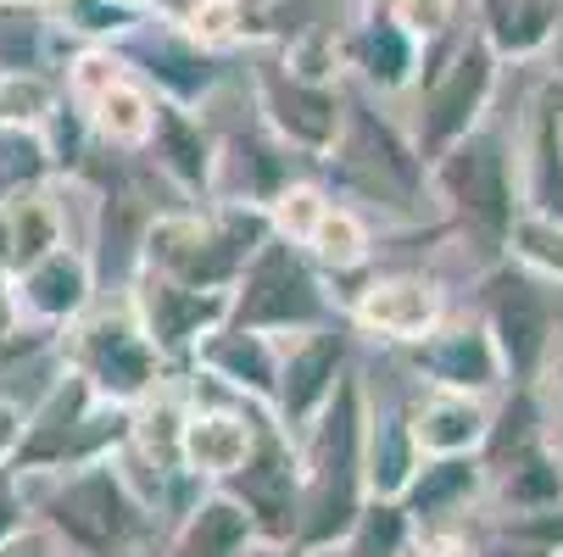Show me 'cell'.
I'll return each mask as SVG.
<instances>
[{"label":"cell","mask_w":563,"mask_h":557,"mask_svg":"<svg viewBox=\"0 0 563 557\" xmlns=\"http://www.w3.org/2000/svg\"><path fill=\"white\" fill-rule=\"evenodd\" d=\"M363 419H368V385L352 368L335 390V402L296 435L301 457V519H296V557H335L346 530L368 502L363 480Z\"/></svg>","instance_id":"cell-1"},{"label":"cell","mask_w":563,"mask_h":557,"mask_svg":"<svg viewBox=\"0 0 563 557\" xmlns=\"http://www.w3.org/2000/svg\"><path fill=\"white\" fill-rule=\"evenodd\" d=\"M29 508L34 524L51 530L67 557H134L156 535V513L118 457L29 480Z\"/></svg>","instance_id":"cell-2"},{"label":"cell","mask_w":563,"mask_h":557,"mask_svg":"<svg viewBox=\"0 0 563 557\" xmlns=\"http://www.w3.org/2000/svg\"><path fill=\"white\" fill-rule=\"evenodd\" d=\"M430 196L446 212V229L457 241L474 246L479 263H503L508 257V234L525 212L519 201V168H514V140L503 129H479L441 151L430 163Z\"/></svg>","instance_id":"cell-3"},{"label":"cell","mask_w":563,"mask_h":557,"mask_svg":"<svg viewBox=\"0 0 563 557\" xmlns=\"http://www.w3.org/2000/svg\"><path fill=\"white\" fill-rule=\"evenodd\" d=\"M268 241L263 207L240 201H207V207H174L156 212L145 223L140 241V268L163 274L190 290H234L240 268L252 263V252Z\"/></svg>","instance_id":"cell-4"},{"label":"cell","mask_w":563,"mask_h":557,"mask_svg":"<svg viewBox=\"0 0 563 557\" xmlns=\"http://www.w3.org/2000/svg\"><path fill=\"white\" fill-rule=\"evenodd\" d=\"M497 90H503V62L486 51V40H479L474 29H452L446 40H435L424 51L419 85L408 90L413 96L408 140L419 151V163L430 168L441 151H452L457 140L486 129L492 107H497Z\"/></svg>","instance_id":"cell-5"},{"label":"cell","mask_w":563,"mask_h":557,"mask_svg":"<svg viewBox=\"0 0 563 557\" xmlns=\"http://www.w3.org/2000/svg\"><path fill=\"white\" fill-rule=\"evenodd\" d=\"M129 424H134V408L101 402L78 374L56 368L45 396L29 408L23 446H18L12 468L23 474V480H45V474H67V468L118 457L129 446Z\"/></svg>","instance_id":"cell-6"},{"label":"cell","mask_w":563,"mask_h":557,"mask_svg":"<svg viewBox=\"0 0 563 557\" xmlns=\"http://www.w3.org/2000/svg\"><path fill=\"white\" fill-rule=\"evenodd\" d=\"M62 368L78 374L112 408H140L151 390H163L174 379L163 352L145 341L129 296L123 301H96L85 318H73V324L62 330Z\"/></svg>","instance_id":"cell-7"},{"label":"cell","mask_w":563,"mask_h":557,"mask_svg":"<svg viewBox=\"0 0 563 557\" xmlns=\"http://www.w3.org/2000/svg\"><path fill=\"white\" fill-rule=\"evenodd\" d=\"M335 318H341V301H335L330 279L296 246L274 241V234L252 252V263L240 268V279L229 290V324L274 335V341H296L307 330L335 324Z\"/></svg>","instance_id":"cell-8"},{"label":"cell","mask_w":563,"mask_h":557,"mask_svg":"<svg viewBox=\"0 0 563 557\" xmlns=\"http://www.w3.org/2000/svg\"><path fill=\"white\" fill-rule=\"evenodd\" d=\"M324 163L346 179L341 201H352V207L368 201L385 212H419V201L430 196V168L419 163L408 129H396L390 118H379L363 101L346 107V129Z\"/></svg>","instance_id":"cell-9"},{"label":"cell","mask_w":563,"mask_h":557,"mask_svg":"<svg viewBox=\"0 0 563 557\" xmlns=\"http://www.w3.org/2000/svg\"><path fill=\"white\" fill-rule=\"evenodd\" d=\"M252 107H257V129L268 140H279L290 156L324 163L346 129L352 96L341 90V78H307L285 56H257L252 62Z\"/></svg>","instance_id":"cell-10"},{"label":"cell","mask_w":563,"mask_h":557,"mask_svg":"<svg viewBox=\"0 0 563 557\" xmlns=\"http://www.w3.org/2000/svg\"><path fill=\"white\" fill-rule=\"evenodd\" d=\"M474 312H479V324H486V335L497 341L508 385H541L552 341H558V318H563L558 301H552V285L503 257L479 274Z\"/></svg>","instance_id":"cell-11"},{"label":"cell","mask_w":563,"mask_h":557,"mask_svg":"<svg viewBox=\"0 0 563 557\" xmlns=\"http://www.w3.org/2000/svg\"><path fill=\"white\" fill-rule=\"evenodd\" d=\"M118 51L151 85L156 101H174V107H190V112H207V101L229 85V56L196 45L174 18H145Z\"/></svg>","instance_id":"cell-12"},{"label":"cell","mask_w":563,"mask_h":557,"mask_svg":"<svg viewBox=\"0 0 563 557\" xmlns=\"http://www.w3.org/2000/svg\"><path fill=\"white\" fill-rule=\"evenodd\" d=\"M240 508H246L263 552H290L296 546V519H301V457H296V441L263 419L257 430V446L252 457L240 463V474L223 486Z\"/></svg>","instance_id":"cell-13"},{"label":"cell","mask_w":563,"mask_h":557,"mask_svg":"<svg viewBox=\"0 0 563 557\" xmlns=\"http://www.w3.org/2000/svg\"><path fill=\"white\" fill-rule=\"evenodd\" d=\"M352 324L335 318L324 330H307L296 341H285V357H279V385H274V408L268 419L296 441L318 413L335 402L341 379L352 374Z\"/></svg>","instance_id":"cell-14"},{"label":"cell","mask_w":563,"mask_h":557,"mask_svg":"<svg viewBox=\"0 0 563 557\" xmlns=\"http://www.w3.org/2000/svg\"><path fill=\"white\" fill-rule=\"evenodd\" d=\"M446 285L435 274H363V285L341 301V318L352 324V335L385 341V346H413L424 341L441 318H446Z\"/></svg>","instance_id":"cell-15"},{"label":"cell","mask_w":563,"mask_h":557,"mask_svg":"<svg viewBox=\"0 0 563 557\" xmlns=\"http://www.w3.org/2000/svg\"><path fill=\"white\" fill-rule=\"evenodd\" d=\"M401 357H408V374L424 390H463L486 396V402L508 390V368L497 357V341L479 324V312H446L424 341L401 346Z\"/></svg>","instance_id":"cell-16"},{"label":"cell","mask_w":563,"mask_h":557,"mask_svg":"<svg viewBox=\"0 0 563 557\" xmlns=\"http://www.w3.org/2000/svg\"><path fill=\"white\" fill-rule=\"evenodd\" d=\"M129 307L140 318L145 341L163 352L168 368H190L196 346L229 324V296L223 290H190V285H174L151 268H134L129 279Z\"/></svg>","instance_id":"cell-17"},{"label":"cell","mask_w":563,"mask_h":557,"mask_svg":"<svg viewBox=\"0 0 563 557\" xmlns=\"http://www.w3.org/2000/svg\"><path fill=\"white\" fill-rule=\"evenodd\" d=\"M263 419H268L263 408H246L223 390H218V402H201V390L190 385V413L179 430V468L196 486H229L240 463L252 457Z\"/></svg>","instance_id":"cell-18"},{"label":"cell","mask_w":563,"mask_h":557,"mask_svg":"<svg viewBox=\"0 0 563 557\" xmlns=\"http://www.w3.org/2000/svg\"><path fill=\"white\" fill-rule=\"evenodd\" d=\"M335 45H341V73H352L368 96H408L419 85L424 45L390 7H357V18L335 29Z\"/></svg>","instance_id":"cell-19"},{"label":"cell","mask_w":563,"mask_h":557,"mask_svg":"<svg viewBox=\"0 0 563 557\" xmlns=\"http://www.w3.org/2000/svg\"><path fill=\"white\" fill-rule=\"evenodd\" d=\"M279 357H285V341L274 335H257V330H212L196 357H190V379L196 385H212L223 396H234V402H246V408H274V385H279Z\"/></svg>","instance_id":"cell-20"},{"label":"cell","mask_w":563,"mask_h":557,"mask_svg":"<svg viewBox=\"0 0 563 557\" xmlns=\"http://www.w3.org/2000/svg\"><path fill=\"white\" fill-rule=\"evenodd\" d=\"M140 156H151V168L163 174L190 207L212 201V190H218V134L207 129V112L156 101V118H151V134H145Z\"/></svg>","instance_id":"cell-21"},{"label":"cell","mask_w":563,"mask_h":557,"mask_svg":"<svg viewBox=\"0 0 563 557\" xmlns=\"http://www.w3.org/2000/svg\"><path fill=\"white\" fill-rule=\"evenodd\" d=\"M12 285H18L23 324L34 335H56L96 307V257L90 246H56L51 257L12 274Z\"/></svg>","instance_id":"cell-22"},{"label":"cell","mask_w":563,"mask_h":557,"mask_svg":"<svg viewBox=\"0 0 563 557\" xmlns=\"http://www.w3.org/2000/svg\"><path fill=\"white\" fill-rule=\"evenodd\" d=\"M514 168L525 212L563 223V134H558V78L530 96L525 123L514 129Z\"/></svg>","instance_id":"cell-23"},{"label":"cell","mask_w":563,"mask_h":557,"mask_svg":"<svg viewBox=\"0 0 563 557\" xmlns=\"http://www.w3.org/2000/svg\"><path fill=\"white\" fill-rule=\"evenodd\" d=\"M252 552H263V541H257L246 508L223 486H201L190 497V508L174 519L156 557H252Z\"/></svg>","instance_id":"cell-24"},{"label":"cell","mask_w":563,"mask_h":557,"mask_svg":"<svg viewBox=\"0 0 563 557\" xmlns=\"http://www.w3.org/2000/svg\"><path fill=\"white\" fill-rule=\"evenodd\" d=\"M486 491L492 480L479 468V457H424L396 502L413 519V530H446V524H463V513Z\"/></svg>","instance_id":"cell-25"},{"label":"cell","mask_w":563,"mask_h":557,"mask_svg":"<svg viewBox=\"0 0 563 557\" xmlns=\"http://www.w3.org/2000/svg\"><path fill=\"white\" fill-rule=\"evenodd\" d=\"M408 424L424 457H479L492 430V402L463 390H424L408 402Z\"/></svg>","instance_id":"cell-26"},{"label":"cell","mask_w":563,"mask_h":557,"mask_svg":"<svg viewBox=\"0 0 563 557\" xmlns=\"http://www.w3.org/2000/svg\"><path fill=\"white\" fill-rule=\"evenodd\" d=\"M474 34L508 62H541L563 34V0H474Z\"/></svg>","instance_id":"cell-27"},{"label":"cell","mask_w":563,"mask_h":557,"mask_svg":"<svg viewBox=\"0 0 563 557\" xmlns=\"http://www.w3.org/2000/svg\"><path fill=\"white\" fill-rule=\"evenodd\" d=\"M424 452L413 441V424H408V402H374L368 396V419H363V480H368V497H385L396 502L408 491V480L419 474Z\"/></svg>","instance_id":"cell-28"},{"label":"cell","mask_w":563,"mask_h":557,"mask_svg":"<svg viewBox=\"0 0 563 557\" xmlns=\"http://www.w3.org/2000/svg\"><path fill=\"white\" fill-rule=\"evenodd\" d=\"M547 441H552V430H547V413H541V385H508L492 408L479 468H486V480H497V474H508L519 457L541 452Z\"/></svg>","instance_id":"cell-29"},{"label":"cell","mask_w":563,"mask_h":557,"mask_svg":"<svg viewBox=\"0 0 563 557\" xmlns=\"http://www.w3.org/2000/svg\"><path fill=\"white\" fill-rule=\"evenodd\" d=\"M301 257L324 274V279L368 274V263H374V223H368V212L335 196V201L324 207V218H318V229L307 234Z\"/></svg>","instance_id":"cell-30"},{"label":"cell","mask_w":563,"mask_h":557,"mask_svg":"<svg viewBox=\"0 0 563 557\" xmlns=\"http://www.w3.org/2000/svg\"><path fill=\"white\" fill-rule=\"evenodd\" d=\"M78 118H85V129H90L96 145L145 151V134H151V118H156V96H151V85H145L140 73H123L118 85L101 101H90Z\"/></svg>","instance_id":"cell-31"},{"label":"cell","mask_w":563,"mask_h":557,"mask_svg":"<svg viewBox=\"0 0 563 557\" xmlns=\"http://www.w3.org/2000/svg\"><path fill=\"white\" fill-rule=\"evenodd\" d=\"M497 513H530V508H558L563 502V452L547 441L541 452L519 457L508 474L492 480Z\"/></svg>","instance_id":"cell-32"},{"label":"cell","mask_w":563,"mask_h":557,"mask_svg":"<svg viewBox=\"0 0 563 557\" xmlns=\"http://www.w3.org/2000/svg\"><path fill=\"white\" fill-rule=\"evenodd\" d=\"M413 519L401 513V502H385V497H368L357 524L346 530V541L335 546V557H408L413 546Z\"/></svg>","instance_id":"cell-33"},{"label":"cell","mask_w":563,"mask_h":557,"mask_svg":"<svg viewBox=\"0 0 563 557\" xmlns=\"http://www.w3.org/2000/svg\"><path fill=\"white\" fill-rule=\"evenodd\" d=\"M62 107V85L40 67H0V129H45Z\"/></svg>","instance_id":"cell-34"},{"label":"cell","mask_w":563,"mask_h":557,"mask_svg":"<svg viewBox=\"0 0 563 557\" xmlns=\"http://www.w3.org/2000/svg\"><path fill=\"white\" fill-rule=\"evenodd\" d=\"M196 45L229 56L234 45H246V0H179L168 12Z\"/></svg>","instance_id":"cell-35"},{"label":"cell","mask_w":563,"mask_h":557,"mask_svg":"<svg viewBox=\"0 0 563 557\" xmlns=\"http://www.w3.org/2000/svg\"><path fill=\"white\" fill-rule=\"evenodd\" d=\"M51 179H56V163L45 151V134L40 129H0V201L18 190H34V185H51Z\"/></svg>","instance_id":"cell-36"},{"label":"cell","mask_w":563,"mask_h":557,"mask_svg":"<svg viewBox=\"0 0 563 557\" xmlns=\"http://www.w3.org/2000/svg\"><path fill=\"white\" fill-rule=\"evenodd\" d=\"M497 541L541 557H563V502L558 508H530V513H497Z\"/></svg>","instance_id":"cell-37"},{"label":"cell","mask_w":563,"mask_h":557,"mask_svg":"<svg viewBox=\"0 0 563 557\" xmlns=\"http://www.w3.org/2000/svg\"><path fill=\"white\" fill-rule=\"evenodd\" d=\"M390 12L408 23V34H413L424 51L457 29V0H390Z\"/></svg>","instance_id":"cell-38"},{"label":"cell","mask_w":563,"mask_h":557,"mask_svg":"<svg viewBox=\"0 0 563 557\" xmlns=\"http://www.w3.org/2000/svg\"><path fill=\"white\" fill-rule=\"evenodd\" d=\"M34 524V508H29V480L18 468H0V546H7L18 530Z\"/></svg>","instance_id":"cell-39"},{"label":"cell","mask_w":563,"mask_h":557,"mask_svg":"<svg viewBox=\"0 0 563 557\" xmlns=\"http://www.w3.org/2000/svg\"><path fill=\"white\" fill-rule=\"evenodd\" d=\"M408 557H486V546H479L463 524H446V530H419Z\"/></svg>","instance_id":"cell-40"},{"label":"cell","mask_w":563,"mask_h":557,"mask_svg":"<svg viewBox=\"0 0 563 557\" xmlns=\"http://www.w3.org/2000/svg\"><path fill=\"white\" fill-rule=\"evenodd\" d=\"M23 335H34L23 324V307H18V285H12V268H0V352H18Z\"/></svg>","instance_id":"cell-41"},{"label":"cell","mask_w":563,"mask_h":557,"mask_svg":"<svg viewBox=\"0 0 563 557\" xmlns=\"http://www.w3.org/2000/svg\"><path fill=\"white\" fill-rule=\"evenodd\" d=\"M23 424H29V408L18 402V396L0 390V468H12V457L23 446Z\"/></svg>","instance_id":"cell-42"},{"label":"cell","mask_w":563,"mask_h":557,"mask_svg":"<svg viewBox=\"0 0 563 557\" xmlns=\"http://www.w3.org/2000/svg\"><path fill=\"white\" fill-rule=\"evenodd\" d=\"M0 557H67V552H62V541H56L51 530L29 524V530H18L7 546H0Z\"/></svg>","instance_id":"cell-43"},{"label":"cell","mask_w":563,"mask_h":557,"mask_svg":"<svg viewBox=\"0 0 563 557\" xmlns=\"http://www.w3.org/2000/svg\"><path fill=\"white\" fill-rule=\"evenodd\" d=\"M541 385H552V396L563 402V318H558V341H552V357H547V374Z\"/></svg>","instance_id":"cell-44"},{"label":"cell","mask_w":563,"mask_h":557,"mask_svg":"<svg viewBox=\"0 0 563 557\" xmlns=\"http://www.w3.org/2000/svg\"><path fill=\"white\" fill-rule=\"evenodd\" d=\"M486 557H541V552H519V546H503L497 541V546H486Z\"/></svg>","instance_id":"cell-45"},{"label":"cell","mask_w":563,"mask_h":557,"mask_svg":"<svg viewBox=\"0 0 563 557\" xmlns=\"http://www.w3.org/2000/svg\"><path fill=\"white\" fill-rule=\"evenodd\" d=\"M0 7H40V12H45L51 0H0Z\"/></svg>","instance_id":"cell-46"},{"label":"cell","mask_w":563,"mask_h":557,"mask_svg":"<svg viewBox=\"0 0 563 557\" xmlns=\"http://www.w3.org/2000/svg\"><path fill=\"white\" fill-rule=\"evenodd\" d=\"M558 134H563V78H558Z\"/></svg>","instance_id":"cell-47"},{"label":"cell","mask_w":563,"mask_h":557,"mask_svg":"<svg viewBox=\"0 0 563 557\" xmlns=\"http://www.w3.org/2000/svg\"><path fill=\"white\" fill-rule=\"evenodd\" d=\"M290 557H296V552H290Z\"/></svg>","instance_id":"cell-48"}]
</instances>
